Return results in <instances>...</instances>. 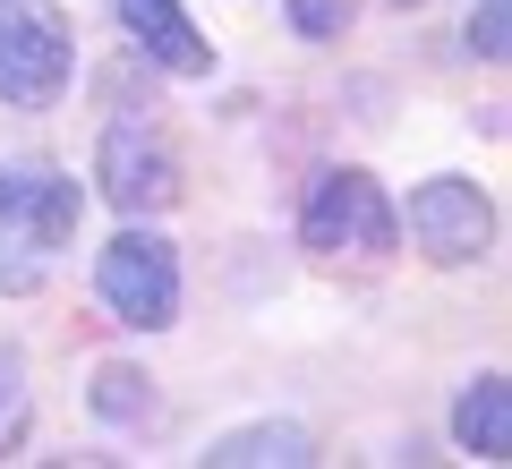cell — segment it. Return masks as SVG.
<instances>
[{
	"label": "cell",
	"instance_id": "6da1fadb",
	"mask_svg": "<svg viewBox=\"0 0 512 469\" xmlns=\"http://www.w3.org/2000/svg\"><path fill=\"white\" fill-rule=\"evenodd\" d=\"M77 77V35L60 0H0V103L43 111Z\"/></svg>",
	"mask_w": 512,
	"mask_h": 469
},
{
	"label": "cell",
	"instance_id": "7a4b0ae2",
	"mask_svg": "<svg viewBox=\"0 0 512 469\" xmlns=\"http://www.w3.org/2000/svg\"><path fill=\"white\" fill-rule=\"evenodd\" d=\"M94 299L120 316L128 333H163L180 325V248L146 222H128L103 256H94Z\"/></svg>",
	"mask_w": 512,
	"mask_h": 469
},
{
	"label": "cell",
	"instance_id": "3957f363",
	"mask_svg": "<svg viewBox=\"0 0 512 469\" xmlns=\"http://www.w3.org/2000/svg\"><path fill=\"white\" fill-rule=\"evenodd\" d=\"M299 239H308L316 256H342V248L384 256L393 239H402V214H393V197L376 188V171L333 163V171H316V180H308V205H299Z\"/></svg>",
	"mask_w": 512,
	"mask_h": 469
},
{
	"label": "cell",
	"instance_id": "277c9868",
	"mask_svg": "<svg viewBox=\"0 0 512 469\" xmlns=\"http://www.w3.org/2000/svg\"><path fill=\"white\" fill-rule=\"evenodd\" d=\"M94 188H103V205H120L128 222L171 214V205H180V154H171L163 128L111 120L103 145H94Z\"/></svg>",
	"mask_w": 512,
	"mask_h": 469
},
{
	"label": "cell",
	"instance_id": "5b68a950",
	"mask_svg": "<svg viewBox=\"0 0 512 469\" xmlns=\"http://www.w3.org/2000/svg\"><path fill=\"white\" fill-rule=\"evenodd\" d=\"M410 248L427 256V265H478V256L495 248V205L478 180H461V171H436V180L410 188Z\"/></svg>",
	"mask_w": 512,
	"mask_h": 469
},
{
	"label": "cell",
	"instance_id": "8992f818",
	"mask_svg": "<svg viewBox=\"0 0 512 469\" xmlns=\"http://www.w3.org/2000/svg\"><path fill=\"white\" fill-rule=\"evenodd\" d=\"M77 214H86V188L60 163H0V239L9 248H69Z\"/></svg>",
	"mask_w": 512,
	"mask_h": 469
},
{
	"label": "cell",
	"instance_id": "52a82bcc",
	"mask_svg": "<svg viewBox=\"0 0 512 469\" xmlns=\"http://www.w3.org/2000/svg\"><path fill=\"white\" fill-rule=\"evenodd\" d=\"M111 9H120L128 43H137L163 77H205L214 69V43L197 35V18H188L180 0H111Z\"/></svg>",
	"mask_w": 512,
	"mask_h": 469
},
{
	"label": "cell",
	"instance_id": "ba28073f",
	"mask_svg": "<svg viewBox=\"0 0 512 469\" xmlns=\"http://www.w3.org/2000/svg\"><path fill=\"white\" fill-rule=\"evenodd\" d=\"M205 461H214V469H308V461H316V435L299 427V418H265V427L214 435Z\"/></svg>",
	"mask_w": 512,
	"mask_h": 469
},
{
	"label": "cell",
	"instance_id": "9c48e42d",
	"mask_svg": "<svg viewBox=\"0 0 512 469\" xmlns=\"http://www.w3.org/2000/svg\"><path fill=\"white\" fill-rule=\"evenodd\" d=\"M453 444L470 452V461H512V384L495 376V367L453 401Z\"/></svg>",
	"mask_w": 512,
	"mask_h": 469
},
{
	"label": "cell",
	"instance_id": "30bf717a",
	"mask_svg": "<svg viewBox=\"0 0 512 469\" xmlns=\"http://www.w3.org/2000/svg\"><path fill=\"white\" fill-rule=\"evenodd\" d=\"M146 410H154V376H146V367H128V359L94 367V418L128 427V418H146Z\"/></svg>",
	"mask_w": 512,
	"mask_h": 469
},
{
	"label": "cell",
	"instance_id": "8fae6325",
	"mask_svg": "<svg viewBox=\"0 0 512 469\" xmlns=\"http://www.w3.org/2000/svg\"><path fill=\"white\" fill-rule=\"evenodd\" d=\"M282 18H291L299 43H342V26L359 18V0H282Z\"/></svg>",
	"mask_w": 512,
	"mask_h": 469
},
{
	"label": "cell",
	"instance_id": "7c38bea8",
	"mask_svg": "<svg viewBox=\"0 0 512 469\" xmlns=\"http://www.w3.org/2000/svg\"><path fill=\"white\" fill-rule=\"evenodd\" d=\"M470 52L478 60H504L512 52V0H478V9H470Z\"/></svg>",
	"mask_w": 512,
	"mask_h": 469
},
{
	"label": "cell",
	"instance_id": "4fadbf2b",
	"mask_svg": "<svg viewBox=\"0 0 512 469\" xmlns=\"http://www.w3.org/2000/svg\"><path fill=\"white\" fill-rule=\"evenodd\" d=\"M18 418H26V393H18V359H0V444H18Z\"/></svg>",
	"mask_w": 512,
	"mask_h": 469
},
{
	"label": "cell",
	"instance_id": "5bb4252c",
	"mask_svg": "<svg viewBox=\"0 0 512 469\" xmlns=\"http://www.w3.org/2000/svg\"><path fill=\"white\" fill-rule=\"evenodd\" d=\"M43 273H35V256H0V290H35Z\"/></svg>",
	"mask_w": 512,
	"mask_h": 469
},
{
	"label": "cell",
	"instance_id": "9a60e30c",
	"mask_svg": "<svg viewBox=\"0 0 512 469\" xmlns=\"http://www.w3.org/2000/svg\"><path fill=\"white\" fill-rule=\"evenodd\" d=\"M384 9H427V0H384Z\"/></svg>",
	"mask_w": 512,
	"mask_h": 469
}]
</instances>
